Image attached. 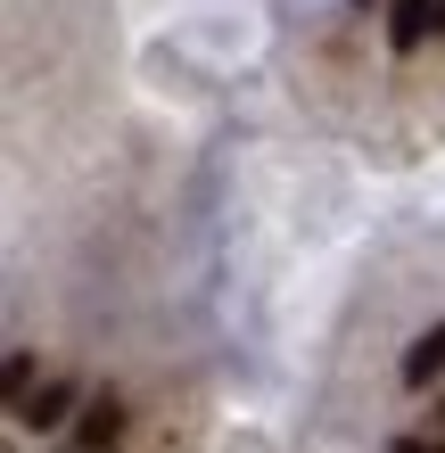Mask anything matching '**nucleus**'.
<instances>
[{"label":"nucleus","instance_id":"f257e3e1","mask_svg":"<svg viewBox=\"0 0 445 453\" xmlns=\"http://www.w3.org/2000/svg\"><path fill=\"white\" fill-rule=\"evenodd\" d=\"M429 25H445V0H396V17H387V42L396 50H421Z\"/></svg>","mask_w":445,"mask_h":453},{"label":"nucleus","instance_id":"f03ea898","mask_svg":"<svg viewBox=\"0 0 445 453\" xmlns=\"http://www.w3.org/2000/svg\"><path fill=\"white\" fill-rule=\"evenodd\" d=\"M116 429H124V404H116V395H91V404H83V420H74V445L108 453V445H116Z\"/></svg>","mask_w":445,"mask_h":453},{"label":"nucleus","instance_id":"7ed1b4c3","mask_svg":"<svg viewBox=\"0 0 445 453\" xmlns=\"http://www.w3.org/2000/svg\"><path fill=\"white\" fill-rule=\"evenodd\" d=\"M66 404H74V388H66V380H42V388L17 404V420H25V429H50V420H58Z\"/></svg>","mask_w":445,"mask_h":453},{"label":"nucleus","instance_id":"20e7f679","mask_svg":"<svg viewBox=\"0 0 445 453\" xmlns=\"http://www.w3.org/2000/svg\"><path fill=\"white\" fill-rule=\"evenodd\" d=\"M445 371V330H421L412 338V355H404V388H429Z\"/></svg>","mask_w":445,"mask_h":453},{"label":"nucleus","instance_id":"39448f33","mask_svg":"<svg viewBox=\"0 0 445 453\" xmlns=\"http://www.w3.org/2000/svg\"><path fill=\"white\" fill-rule=\"evenodd\" d=\"M396 453H445L437 437H396Z\"/></svg>","mask_w":445,"mask_h":453},{"label":"nucleus","instance_id":"423d86ee","mask_svg":"<svg viewBox=\"0 0 445 453\" xmlns=\"http://www.w3.org/2000/svg\"><path fill=\"white\" fill-rule=\"evenodd\" d=\"M437 34H445V25H437Z\"/></svg>","mask_w":445,"mask_h":453}]
</instances>
